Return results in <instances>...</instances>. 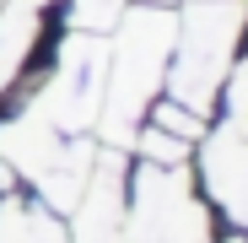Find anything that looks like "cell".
Returning a JSON list of instances; mask_svg holds the SVG:
<instances>
[{
  "label": "cell",
  "mask_w": 248,
  "mask_h": 243,
  "mask_svg": "<svg viewBox=\"0 0 248 243\" xmlns=\"http://www.w3.org/2000/svg\"><path fill=\"white\" fill-rule=\"evenodd\" d=\"M168 44H173V16L168 11L124 16L119 49H113V65H108V81H103L108 87V135H119L151 103L156 81H162V65H168Z\"/></svg>",
  "instance_id": "cell-1"
},
{
  "label": "cell",
  "mask_w": 248,
  "mask_h": 243,
  "mask_svg": "<svg viewBox=\"0 0 248 243\" xmlns=\"http://www.w3.org/2000/svg\"><path fill=\"white\" fill-rule=\"evenodd\" d=\"M124 243H211L200 200L189 194L184 162H146L135 178V206L130 227H119Z\"/></svg>",
  "instance_id": "cell-2"
},
{
  "label": "cell",
  "mask_w": 248,
  "mask_h": 243,
  "mask_svg": "<svg viewBox=\"0 0 248 243\" xmlns=\"http://www.w3.org/2000/svg\"><path fill=\"white\" fill-rule=\"evenodd\" d=\"M243 27V6H227V0H211V6H194L184 22V54L173 70V87L184 92L189 108H205L216 97V87H227V54L232 38Z\"/></svg>",
  "instance_id": "cell-3"
},
{
  "label": "cell",
  "mask_w": 248,
  "mask_h": 243,
  "mask_svg": "<svg viewBox=\"0 0 248 243\" xmlns=\"http://www.w3.org/2000/svg\"><path fill=\"white\" fill-rule=\"evenodd\" d=\"M92 178L81 184V211H76V243H113L119 238V216H124V194H119V151H103L92 168Z\"/></svg>",
  "instance_id": "cell-4"
},
{
  "label": "cell",
  "mask_w": 248,
  "mask_h": 243,
  "mask_svg": "<svg viewBox=\"0 0 248 243\" xmlns=\"http://www.w3.org/2000/svg\"><path fill=\"white\" fill-rule=\"evenodd\" d=\"M38 16H44V0H0V92L27 65L32 38H38Z\"/></svg>",
  "instance_id": "cell-5"
},
{
  "label": "cell",
  "mask_w": 248,
  "mask_h": 243,
  "mask_svg": "<svg viewBox=\"0 0 248 243\" xmlns=\"http://www.w3.org/2000/svg\"><path fill=\"white\" fill-rule=\"evenodd\" d=\"M0 243H65V238H60L54 222L32 216L22 200H6L0 206Z\"/></svg>",
  "instance_id": "cell-6"
},
{
  "label": "cell",
  "mask_w": 248,
  "mask_h": 243,
  "mask_svg": "<svg viewBox=\"0 0 248 243\" xmlns=\"http://www.w3.org/2000/svg\"><path fill=\"white\" fill-rule=\"evenodd\" d=\"M113 16H119V0H81L70 11L76 27H113Z\"/></svg>",
  "instance_id": "cell-7"
},
{
  "label": "cell",
  "mask_w": 248,
  "mask_h": 243,
  "mask_svg": "<svg viewBox=\"0 0 248 243\" xmlns=\"http://www.w3.org/2000/svg\"><path fill=\"white\" fill-rule=\"evenodd\" d=\"M140 146H146V162H184V141H168L156 125L140 135Z\"/></svg>",
  "instance_id": "cell-8"
},
{
  "label": "cell",
  "mask_w": 248,
  "mask_h": 243,
  "mask_svg": "<svg viewBox=\"0 0 248 243\" xmlns=\"http://www.w3.org/2000/svg\"><path fill=\"white\" fill-rule=\"evenodd\" d=\"M151 125H156V130H173V135H200V119H194V113H178V108H156Z\"/></svg>",
  "instance_id": "cell-9"
},
{
  "label": "cell",
  "mask_w": 248,
  "mask_h": 243,
  "mask_svg": "<svg viewBox=\"0 0 248 243\" xmlns=\"http://www.w3.org/2000/svg\"><path fill=\"white\" fill-rule=\"evenodd\" d=\"M227 243H248V238H227Z\"/></svg>",
  "instance_id": "cell-10"
}]
</instances>
